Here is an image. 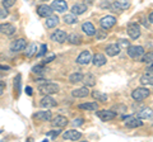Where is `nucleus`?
Masks as SVG:
<instances>
[{
  "instance_id": "6e6552de",
  "label": "nucleus",
  "mask_w": 153,
  "mask_h": 142,
  "mask_svg": "<svg viewBox=\"0 0 153 142\" xmlns=\"http://www.w3.org/2000/svg\"><path fill=\"white\" fill-rule=\"evenodd\" d=\"M115 24H116V18L112 15H106L101 19V27L103 29H110V28H112Z\"/></svg>"
},
{
  "instance_id": "49530a36",
  "label": "nucleus",
  "mask_w": 153,
  "mask_h": 142,
  "mask_svg": "<svg viewBox=\"0 0 153 142\" xmlns=\"http://www.w3.org/2000/svg\"><path fill=\"white\" fill-rule=\"evenodd\" d=\"M26 90H27V94H28V95H32V89H31L30 86H27V88H26Z\"/></svg>"
},
{
  "instance_id": "393cba45",
  "label": "nucleus",
  "mask_w": 153,
  "mask_h": 142,
  "mask_svg": "<svg viewBox=\"0 0 153 142\" xmlns=\"http://www.w3.org/2000/svg\"><path fill=\"white\" fill-rule=\"evenodd\" d=\"M78 108L82 111H97L98 105L97 103H84V104H79Z\"/></svg>"
},
{
  "instance_id": "e433bc0d",
  "label": "nucleus",
  "mask_w": 153,
  "mask_h": 142,
  "mask_svg": "<svg viewBox=\"0 0 153 142\" xmlns=\"http://www.w3.org/2000/svg\"><path fill=\"white\" fill-rule=\"evenodd\" d=\"M16 1H17V0H3V7L5 9H8V8L13 7L14 4H16Z\"/></svg>"
},
{
  "instance_id": "bb28decb",
  "label": "nucleus",
  "mask_w": 153,
  "mask_h": 142,
  "mask_svg": "<svg viewBox=\"0 0 153 142\" xmlns=\"http://www.w3.org/2000/svg\"><path fill=\"white\" fill-rule=\"evenodd\" d=\"M68 42L71 45H80L82 43V37L76 33H71V34L68 36Z\"/></svg>"
},
{
  "instance_id": "423d86ee",
  "label": "nucleus",
  "mask_w": 153,
  "mask_h": 142,
  "mask_svg": "<svg viewBox=\"0 0 153 142\" xmlns=\"http://www.w3.org/2000/svg\"><path fill=\"white\" fill-rule=\"evenodd\" d=\"M143 124V122L140 121L139 117H133L129 116L128 118H125V126L129 128H137V127H140Z\"/></svg>"
},
{
  "instance_id": "b1692460",
  "label": "nucleus",
  "mask_w": 153,
  "mask_h": 142,
  "mask_svg": "<svg viewBox=\"0 0 153 142\" xmlns=\"http://www.w3.org/2000/svg\"><path fill=\"white\" fill-rule=\"evenodd\" d=\"M59 24V18L56 15H50L46 18V27L47 28H54Z\"/></svg>"
},
{
  "instance_id": "c9c22d12",
  "label": "nucleus",
  "mask_w": 153,
  "mask_h": 142,
  "mask_svg": "<svg viewBox=\"0 0 153 142\" xmlns=\"http://www.w3.org/2000/svg\"><path fill=\"white\" fill-rule=\"evenodd\" d=\"M117 45L120 46V48H128L129 46H130V43H129V41L128 40H119V42H117Z\"/></svg>"
},
{
  "instance_id": "f704fd0d",
  "label": "nucleus",
  "mask_w": 153,
  "mask_h": 142,
  "mask_svg": "<svg viewBox=\"0 0 153 142\" xmlns=\"http://www.w3.org/2000/svg\"><path fill=\"white\" fill-rule=\"evenodd\" d=\"M14 89L17 90V95L21 93V75H17V78L14 79Z\"/></svg>"
},
{
  "instance_id": "5701e85b",
  "label": "nucleus",
  "mask_w": 153,
  "mask_h": 142,
  "mask_svg": "<svg viewBox=\"0 0 153 142\" xmlns=\"http://www.w3.org/2000/svg\"><path fill=\"white\" fill-rule=\"evenodd\" d=\"M82 29L87 36H94L96 34V28L91 22H85L82 24Z\"/></svg>"
},
{
  "instance_id": "de8ad7c7",
  "label": "nucleus",
  "mask_w": 153,
  "mask_h": 142,
  "mask_svg": "<svg viewBox=\"0 0 153 142\" xmlns=\"http://www.w3.org/2000/svg\"><path fill=\"white\" fill-rule=\"evenodd\" d=\"M9 69H10V67H9V66H4V65H0V70H9Z\"/></svg>"
},
{
  "instance_id": "6ab92c4d",
  "label": "nucleus",
  "mask_w": 153,
  "mask_h": 142,
  "mask_svg": "<svg viewBox=\"0 0 153 142\" xmlns=\"http://www.w3.org/2000/svg\"><path fill=\"white\" fill-rule=\"evenodd\" d=\"M92 62H93L94 66L100 67V66H103L107 62V59H106V56L102 55V53H96L92 57Z\"/></svg>"
},
{
  "instance_id": "72a5a7b5",
  "label": "nucleus",
  "mask_w": 153,
  "mask_h": 142,
  "mask_svg": "<svg viewBox=\"0 0 153 142\" xmlns=\"http://www.w3.org/2000/svg\"><path fill=\"white\" fill-rule=\"evenodd\" d=\"M142 62H144V64H153V51L152 52H148V53H144L143 55V57H142Z\"/></svg>"
},
{
  "instance_id": "ea45409f",
  "label": "nucleus",
  "mask_w": 153,
  "mask_h": 142,
  "mask_svg": "<svg viewBox=\"0 0 153 142\" xmlns=\"http://www.w3.org/2000/svg\"><path fill=\"white\" fill-rule=\"evenodd\" d=\"M73 124H74V126H80V124H83V119H82V118H78V119H75V121L73 122Z\"/></svg>"
},
{
  "instance_id": "1a4fd4ad",
  "label": "nucleus",
  "mask_w": 153,
  "mask_h": 142,
  "mask_svg": "<svg viewBox=\"0 0 153 142\" xmlns=\"http://www.w3.org/2000/svg\"><path fill=\"white\" fill-rule=\"evenodd\" d=\"M82 137V133L79 131H75V130H69V131H65L63 133V138L64 140H68V141H76Z\"/></svg>"
},
{
  "instance_id": "ddd939ff",
  "label": "nucleus",
  "mask_w": 153,
  "mask_h": 142,
  "mask_svg": "<svg viewBox=\"0 0 153 142\" xmlns=\"http://www.w3.org/2000/svg\"><path fill=\"white\" fill-rule=\"evenodd\" d=\"M40 105L42 108H45V109H50V108H54L56 105V100L54 98H51L50 95H45L44 98L41 99Z\"/></svg>"
},
{
  "instance_id": "f03ea898",
  "label": "nucleus",
  "mask_w": 153,
  "mask_h": 142,
  "mask_svg": "<svg viewBox=\"0 0 153 142\" xmlns=\"http://www.w3.org/2000/svg\"><path fill=\"white\" fill-rule=\"evenodd\" d=\"M126 52H128V56L129 57H131L133 60H142L143 57V55L146 53L144 52V48H143L142 46H129L128 48H126Z\"/></svg>"
},
{
  "instance_id": "58836bf2",
  "label": "nucleus",
  "mask_w": 153,
  "mask_h": 142,
  "mask_svg": "<svg viewBox=\"0 0 153 142\" xmlns=\"http://www.w3.org/2000/svg\"><path fill=\"white\" fill-rule=\"evenodd\" d=\"M7 17H8V10L0 8V19H4V18H7Z\"/></svg>"
},
{
  "instance_id": "7c9ffc66",
  "label": "nucleus",
  "mask_w": 153,
  "mask_h": 142,
  "mask_svg": "<svg viewBox=\"0 0 153 142\" xmlns=\"http://www.w3.org/2000/svg\"><path fill=\"white\" fill-rule=\"evenodd\" d=\"M69 81L71 84H75V83H79V81H83V75L80 72H74L69 76Z\"/></svg>"
},
{
  "instance_id": "a18cd8bd",
  "label": "nucleus",
  "mask_w": 153,
  "mask_h": 142,
  "mask_svg": "<svg viewBox=\"0 0 153 142\" xmlns=\"http://www.w3.org/2000/svg\"><path fill=\"white\" fill-rule=\"evenodd\" d=\"M59 133H60V131H54V132H50V136L51 137H56Z\"/></svg>"
},
{
  "instance_id": "39448f33",
  "label": "nucleus",
  "mask_w": 153,
  "mask_h": 142,
  "mask_svg": "<svg viewBox=\"0 0 153 142\" xmlns=\"http://www.w3.org/2000/svg\"><path fill=\"white\" fill-rule=\"evenodd\" d=\"M97 117L100 118L101 121L103 122H108V121H112L115 117H116V113H115L112 109L111 111H107V109H103V111H98L97 113Z\"/></svg>"
},
{
  "instance_id": "7ed1b4c3",
  "label": "nucleus",
  "mask_w": 153,
  "mask_h": 142,
  "mask_svg": "<svg viewBox=\"0 0 153 142\" xmlns=\"http://www.w3.org/2000/svg\"><path fill=\"white\" fill-rule=\"evenodd\" d=\"M149 94H151V91L148 90L147 88H137L135 90H133L131 98L137 102H140V100H144L146 98L149 97Z\"/></svg>"
},
{
  "instance_id": "f3484780",
  "label": "nucleus",
  "mask_w": 153,
  "mask_h": 142,
  "mask_svg": "<svg viewBox=\"0 0 153 142\" xmlns=\"http://www.w3.org/2000/svg\"><path fill=\"white\" fill-rule=\"evenodd\" d=\"M35 119L37 121H42V122H46V121H51V112L50 111H40V112H37L35 116Z\"/></svg>"
},
{
  "instance_id": "a211bd4d",
  "label": "nucleus",
  "mask_w": 153,
  "mask_h": 142,
  "mask_svg": "<svg viewBox=\"0 0 153 142\" xmlns=\"http://www.w3.org/2000/svg\"><path fill=\"white\" fill-rule=\"evenodd\" d=\"M129 8V3L126 1H112L111 4H110V10L112 12H117V10H124V9H128Z\"/></svg>"
},
{
  "instance_id": "c756f323",
  "label": "nucleus",
  "mask_w": 153,
  "mask_h": 142,
  "mask_svg": "<svg viewBox=\"0 0 153 142\" xmlns=\"http://www.w3.org/2000/svg\"><path fill=\"white\" fill-rule=\"evenodd\" d=\"M92 97L96 99V100H100V102H102V103L107 102V95H106L105 93L100 91V90H94V91L92 93Z\"/></svg>"
},
{
  "instance_id": "79ce46f5",
  "label": "nucleus",
  "mask_w": 153,
  "mask_h": 142,
  "mask_svg": "<svg viewBox=\"0 0 153 142\" xmlns=\"http://www.w3.org/2000/svg\"><path fill=\"white\" fill-rule=\"evenodd\" d=\"M4 90H5V83L0 81V95L4 93Z\"/></svg>"
},
{
  "instance_id": "9b49d317",
  "label": "nucleus",
  "mask_w": 153,
  "mask_h": 142,
  "mask_svg": "<svg viewBox=\"0 0 153 142\" xmlns=\"http://www.w3.org/2000/svg\"><path fill=\"white\" fill-rule=\"evenodd\" d=\"M76 62L79 65H88L89 62H92V55L89 51H83L78 57H76Z\"/></svg>"
},
{
  "instance_id": "aec40b11",
  "label": "nucleus",
  "mask_w": 153,
  "mask_h": 142,
  "mask_svg": "<svg viewBox=\"0 0 153 142\" xmlns=\"http://www.w3.org/2000/svg\"><path fill=\"white\" fill-rule=\"evenodd\" d=\"M120 46H119L117 43H112L106 47V53L110 56V57H114V56H117L119 53H120Z\"/></svg>"
},
{
  "instance_id": "9d476101",
  "label": "nucleus",
  "mask_w": 153,
  "mask_h": 142,
  "mask_svg": "<svg viewBox=\"0 0 153 142\" xmlns=\"http://www.w3.org/2000/svg\"><path fill=\"white\" fill-rule=\"evenodd\" d=\"M50 38H51L52 41L57 42V43H64V42H65L66 40H68V34H66V33H65L64 31L59 29V31H56V32L52 33Z\"/></svg>"
},
{
  "instance_id": "a19ab883",
  "label": "nucleus",
  "mask_w": 153,
  "mask_h": 142,
  "mask_svg": "<svg viewBox=\"0 0 153 142\" xmlns=\"http://www.w3.org/2000/svg\"><path fill=\"white\" fill-rule=\"evenodd\" d=\"M45 51H47V46H46V45H42L41 51H40V53H38V56H42V55L45 53Z\"/></svg>"
},
{
  "instance_id": "4be33fe9",
  "label": "nucleus",
  "mask_w": 153,
  "mask_h": 142,
  "mask_svg": "<svg viewBox=\"0 0 153 142\" xmlns=\"http://www.w3.org/2000/svg\"><path fill=\"white\" fill-rule=\"evenodd\" d=\"M87 12V5L83 3H78V4H74L73 8H71V13H74L75 15H80Z\"/></svg>"
},
{
  "instance_id": "4c0bfd02",
  "label": "nucleus",
  "mask_w": 153,
  "mask_h": 142,
  "mask_svg": "<svg viewBox=\"0 0 153 142\" xmlns=\"http://www.w3.org/2000/svg\"><path fill=\"white\" fill-rule=\"evenodd\" d=\"M45 70H47V69L44 67V65H37V66H35V67H33V72L41 74V72H44Z\"/></svg>"
},
{
  "instance_id": "a878e982",
  "label": "nucleus",
  "mask_w": 153,
  "mask_h": 142,
  "mask_svg": "<svg viewBox=\"0 0 153 142\" xmlns=\"http://www.w3.org/2000/svg\"><path fill=\"white\" fill-rule=\"evenodd\" d=\"M83 81L85 84V86H94L96 85V76L93 74H87L85 76H83Z\"/></svg>"
},
{
  "instance_id": "412c9836",
  "label": "nucleus",
  "mask_w": 153,
  "mask_h": 142,
  "mask_svg": "<svg viewBox=\"0 0 153 142\" xmlns=\"http://www.w3.org/2000/svg\"><path fill=\"white\" fill-rule=\"evenodd\" d=\"M88 94H89L88 86L79 88V89H75V90L71 91V95L74 98H85V97H88Z\"/></svg>"
},
{
  "instance_id": "c85d7f7f",
  "label": "nucleus",
  "mask_w": 153,
  "mask_h": 142,
  "mask_svg": "<svg viewBox=\"0 0 153 142\" xmlns=\"http://www.w3.org/2000/svg\"><path fill=\"white\" fill-rule=\"evenodd\" d=\"M140 83L143 85H153V74H144L140 76Z\"/></svg>"
},
{
  "instance_id": "473e14b6",
  "label": "nucleus",
  "mask_w": 153,
  "mask_h": 142,
  "mask_svg": "<svg viewBox=\"0 0 153 142\" xmlns=\"http://www.w3.org/2000/svg\"><path fill=\"white\" fill-rule=\"evenodd\" d=\"M36 52H37V45L36 43H31L26 50V56L27 57H32Z\"/></svg>"
},
{
  "instance_id": "4468645a",
  "label": "nucleus",
  "mask_w": 153,
  "mask_h": 142,
  "mask_svg": "<svg viewBox=\"0 0 153 142\" xmlns=\"http://www.w3.org/2000/svg\"><path fill=\"white\" fill-rule=\"evenodd\" d=\"M51 8L59 13H63L68 9V4H66L65 0H54L51 3Z\"/></svg>"
},
{
  "instance_id": "2eb2a0df",
  "label": "nucleus",
  "mask_w": 153,
  "mask_h": 142,
  "mask_svg": "<svg viewBox=\"0 0 153 142\" xmlns=\"http://www.w3.org/2000/svg\"><path fill=\"white\" fill-rule=\"evenodd\" d=\"M25 48H26V40L25 38H18L14 42H12V45H10L12 52H19Z\"/></svg>"
},
{
  "instance_id": "dca6fc26",
  "label": "nucleus",
  "mask_w": 153,
  "mask_h": 142,
  "mask_svg": "<svg viewBox=\"0 0 153 142\" xmlns=\"http://www.w3.org/2000/svg\"><path fill=\"white\" fill-rule=\"evenodd\" d=\"M0 32L5 36H12L16 33V27L10 23H3V24H0Z\"/></svg>"
},
{
  "instance_id": "2f4dec72",
  "label": "nucleus",
  "mask_w": 153,
  "mask_h": 142,
  "mask_svg": "<svg viewBox=\"0 0 153 142\" xmlns=\"http://www.w3.org/2000/svg\"><path fill=\"white\" fill-rule=\"evenodd\" d=\"M76 15L74 13H71V14H65V17H64V22L66 23V24H74V23H76Z\"/></svg>"
},
{
  "instance_id": "c03bdc74",
  "label": "nucleus",
  "mask_w": 153,
  "mask_h": 142,
  "mask_svg": "<svg viewBox=\"0 0 153 142\" xmlns=\"http://www.w3.org/2000/svg\"><path fill=\"white\" fill-rule=\"evenodd\" d=\"M54 59H55V55H51L50 57H46V59L44 60V62H51V61L54 60Z\"/></svg>"
},
{
  "instance_id": "20e7f679",
  "label": "nucleus",
  "mask_w": 153,
  "mask_h": 142,
  "mask_svg": "<svg viewBox=\"0 0 153 142\" xmlns=\"http://www.w3.org/2000/svg\"><path fill=\"white\" fill-rule=\"evenodd\" d=\"M126 32H128V34L131 40H137L138 37L140 36V27H139L138 23H129L128 28H126Z\"/></svg>"
},
{
  "instance_id": "0eeeda50",
  "label": "nucleus",
  "mask_w": 153,
  "mask_h": 142,
  "mask_svg": "<svg viewBox=\"0 0 153 142\" xmlns=\"http://www.w3.org/2000/svg\"><path fill=\"white\" fill-rule=\"evenodd\" d=\"M52 12H54V9L49 5H46V4H42V5L37 7V14L42 18H47V17L52 15Z\"/></svg>"
},
{
  "instance_id": "37998d69",
  "label": "nucleus",
  "mask_w": 153,
  "mask_h": 142,
  "mask_svg": "<svg viewBox=\"0 0 153 142\" xmlns=\"http://www.w3.org/2000/svg\"><path fill=\"white\" fill-rule=\"evenodd\" d=\"M146 70H147V74H153V64L148 65V67Z\"/></svg>"
},
{
  "instance_id": "09e8293b",
  "label": "nucleus",
  "mask_w": 153,
  "mask_h": 142,
  "mask_svg": "<svg viewBox=\"0 0 153 142\" xmlns=\"http://www.w3.org/2000/svg\"><path fill=\"white\" fill-rule=\"evenodd\" d=\"M149 22H151V23H153V13H151V14H149Z\"/></svg>"
},
{
  "instance_id": "f257e3e1",
  "label": "nucleus",
  "mask_w": 153,
  "mask_h": 142,
  "mask_svg": "<svg viewBox=\"0 0 153 142\" xmlns=\"http://www.w3.org/2000/svg\"><path fill=\"white\" fill-rule=\"evenodd\" d=\"M38 91L41 94H44V95H51V94H55L59 91V85L55 84V83H44L41 84L40 86H38Z\"/></svg>"
},
{
  "instance_id": "cd10ccee",
  "label": "nucleus",
  "mask_w": 153,
  "mask_h": 142,
  "mask_svg": "<svg viewBox=\"0 0 153 142\" xmlns=\"http://www.w3.org/2000/svg\"><path fill=\"white\" fill-rule=\"evenodd\" d=\"M138 117L140 118V119H148V118H152L153 117V111L149 109V108H144L143 111H140L138 113Z\"/></svg>"
},
{
  "instance_id": "f8f14e48",
  "label": "nucleus",
  "mask_w": 153,
  "mask_h": 142,
  "mask_svg": "<svg viewBox=\"0 0 153 142\" xmlns=\"http://www.w3.org/2000/svg\"><path fill=\"white\" fill-rule=\"evenodd\" d=\"M68 123H69L68 118L64 117V116H56L54 119L51 121L52 127H56V128H63V127H65Z\"/></svg>"
}]
</instances>
